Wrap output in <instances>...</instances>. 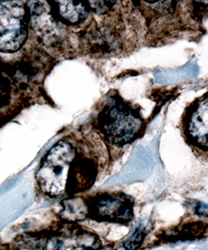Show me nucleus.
Here are the masks:
<instances>
[{
	"mask_svg": "<svg viewBox=\"0 0 208 250\" xmlns=\"http://www.w3.org/2000/svg\"><path fill=\"white\" fill-rule=\"evenodd\" d=\"M92 128L103 142L122 148L143 136L145 120L138 106L124 100L117 92L111 91L98 104Z\"/></svg>",
	"mask_w": 208,
	"mask_h": 250,
	"instance_id": "f03ea898",
	"label": "nucleus"
},
{
	"mask_svg": "<svg viewBox=\"0 0 208 250\" xmlns=\"http://www.w3.org/2000/svg\"><path fill=\"white\" fill-rule=\"evenodd\" d=\"M49 10L56 22L75 26L83 23L90 13L89 3L75 1L49 2Z\"/></svg>",
	"mask_w": 208,
	"mask_h": 250,
	"instance_id": "0eeeda50",
	"label": "nucleus"
},
{
	"mask_svg": "<svg viewBox=\"0 0 208 250\" xmlns=\"http://www.w3.org/2000/svg\"><path fill=\"white\" fill-rule=\"evenodd\" d=\"M145 230L143 228H137L136 232L133 233V235L126 242L124 245V248L126 250H137L140 246L143 244L144 238H145Z\"/></svg>",
	"mask_w": 208,
	"mask_h": 250,
	"instance_id": "9d476101",
	"label": "nucleus"
},
{
	"mask_svg": "<svg viewBox=\"0 0 208 250\" xmlns=\"http://www.w3.org/2000/svg\"><path fill=\"white\" fill-rule=\"evenodd\" d=\"M43 250H103V243L91 231L72 226L55 231Z\"/></svg>",
	"mask_w": 208,
	"mask_h": 250,
	"instance_id": "423d86ee",
	"label": "nucleus"
},
{
	"mask_svg": "<svg viewBox=\"0 0 208 250\" xmlns=\"http://www.w3.org/2000/svg\"><path fill=\"white\" fill-rule=\"evenodd\" d=\"M12 68L0 61V109L11 101Z\"/></svg>",
	"mask_w": 208,
	"mask_h": 250,
	"instance_id": "1a4fd4ad",
	"label": "nucleus"
},
{
	"mask_svg": "<svg viewBox=\"0 0 208 250\" xmlns=\"http://www.w3.org/2000/svg\"><path fill=\"white\" fill-rule=\"evenodd\" d=\"M180 128L186 142L193 148L208 152V93L186 107Z\"/></svg>",
	"mask_w": 208,
	"mask_h": 250,
	"instance_id": "39448f33",
	"label": "nucleus"
},
{
	"mask_svg": "<svg viewBox=\"0 0 208 250\" xmlns=\"http://www.w3.org/2000/svg\"><path fill=\"white\" fill-rule=\"evenodd\" d=\"M29 7L20 1H0V52L14 54L29 34Z\"/></svg>",
	"mask_w": 208,
	"mask_h": 250,
	"instance_id": "7ed1b4c3",
	"label": "nucleus"
},
{
	"mask_svg": "<svg viewBox=\"0 0 208 250\" xmlns=\"http://www.w3.org/2000/svg\"><path fill=\"white\" fill-rule=\"evenodd\" d=\"M59 216L64 221L77 223L88 218V207L85 197H67L62 203Z\"/></svg>",
	"mask_w": 208,
	"mask_h": 250,
	"instance_id": "6e6552de",
	"label": "nucleus"
},
{
	"mask_svg": "<svg viewBox=\"0 0 208 250\" xmlns=\"http://www.w3.org/2000/svg\"><path fill=\"white\" fill-rule=\"evenodd\" d=\"M82 131L63 137L47 153L36 173L38 185L46 195L75 196L94 185L102 157L103 142L93 141Z\"/></svg>",
	"mask_w": 208,
	"mask_h": 250,
	"instance_id": "f257e3e1",
	"label": "nucleus"
},
{
	"mask_svg": "<svg viewBox=\"0 0 208 250\" xmlns=\"http://www.w3.org/2000/svg\"><path fill=\"white\" fill-rule=\"evenodd\" d=\"M85 200L88 218L95 221L125 225L133 219V199L123 192H104Z\"/></svg>",
	"mask_w": 208,
	"mask_h": 250,
	"instance_id": "20e7f679",
	"label": "nucleus"
}]
</instances>
